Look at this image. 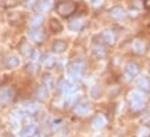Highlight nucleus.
<instances>
[{
  "label": "nucleus",
  "mask_w": 150,
  "mask_h": 137,
  "mask_svg": "<svg viewBox=\"0 0 150 137\" xmlns=\"http://www.w3.org/2000/svg\"><path fill=\"white\" fill-rule=\"evenodd\" d=\"M71 70H75V71H78V72H80V73H83V70H84V63L83 62H76L74 63V65H72V68Z\"/></svg>",
  "instance_id": "nucleus-26"
},
{
  "label": "nucleus",
  "mask_w": 150,
  "mask_h": 137,
  "mask_svg": "<svg viewBox=\"0 0 150 137\" xmlns=\"http://www.w3.org/2000/svg\"><path fill=\"white\" fill-rule=\"evenodd\" d=\"M110 14L114 20H117V21H121V20H125L126 16H127V13L123 8L121 7H114L110 11Z\"/></svg>",
  "instance_id": "nucleus-3"
},
{
  "label": "nucleus",
  "mask_w": 150,
  "mask_h": 137,
  "mask_svg": "<svg viewBox=\"0 0 150 137\" xmlns=\"http://www.w3.org/2000/svg\"><path fill=\"white\" fill-rule=\"evenodd\" d=\"M15 98V92L11 87H5L0 90V106L5 107L12 102Z\"/></svg>",
  "instance_id": "nucleus-2"
},
{
  "label": "nucleus",
  "mask_w": 150,
  "mask_h": 137,
  "mask_svg": "<svg viewBox=\"0 0 150 137\" xmlns=\"http://www.w3.org/2000/svg\"><path fill=\"white\" fill-rule=\"evenodd\" d=\"M56 9H57L59 15L67 18V16H70L75 13L76 4H74L72 1H62L56 6Z\"/></svg>",
  "instance_id": "nucleus-1"
},
{
  "label": "nucleus",
  "mask_w": 150,
  "mask_h": 137,
  "mask_svg": "<svg viewBox=\"0 0 150 137\" xmlns=\"http://www.w3.org/2000/svg\"><path fill=\"white\" fill-rule=\"evenodd\" d=\"M63 90H64V92L68 94V95H74L76 92H77V86H76L75 84H72V83H67L65 85H64V87H63Z\"/></svg>",
  "instance_id": "nucleus-17"
},
{
  "label": "nucleus",
  "mask_w": 150,
  "mask_h": 137,
  "mask_svg": "<svg viewBox=\"0 0 150 137\" xmlns=\"http://www.w3.org/2000/svg\"><path fill=\"white\" fill-rule=\"evenodd\" d=\"M139 137H150V128H148V127H142L139 130Z\"/></svg>",
  "instance_id": "nucleus-24"
},
{
  "label": "nucleus",
  "mask_w": 150,
  "mask_h": 137,
  "mask_svg": "<svg viewBox=\"0 0 150 137\" xmlns=\"http://www.w3.org/2000/svg\"><path fill=\"white\" fill-rule=\"evenodd\" d=\"M85 27V21L83 19H77L70 23V29L74 32H79Z\"/></svg>",
  "instance_id": "nucleus-10"
},
{
  "label": "nucleus",
  "mask_w": 150,
  "mask_h": 137,
  "mask_svg": "<svg viewBox=\"0 0 150 137\" xmlns=\"http://www.w3.org/2000/svg\"><path fill=\"white\" fill-rule=\"evenodd\" d=\"M90 112H91V106H90V103H80V105H77V107L75 108V113L78 114L79 116L87 115Z\"/></svg>",
  "instance_id": "nucleus-7"
},
{
  "label": "nucleus",
  "mask_w": 150,
  "mask_h": 137,
  "mask_svg": "<svg viewBox=\"0 0 150 137\" xmlns=\"http://www.w3.org/2000/svg\"><path fill=\"white\" fill-rule=\"evenodd\" d=\"M137 86L142 90V91H150V81L148 78H146V77H141V78H139V80H137Z\"/></svg>",
  "instance_id": "nucleus-11"
},
{
  "label": "nucleus",
  "mask_w": 150,
  "mask_h": 137,
  "mask_svg": "<svg viewBox=\"0 0 150 137\" xmlns=\"http://www.w3.org/2000/svg\"><path fill=\"white\" fill-rule=\"evenodd\" d=\"M103 4H104V0H93V6H94L96 8L100 7Z\"/></svg>",
  "instance_id": "nucleus-30"
},
{
  "label": "nucleus",
  "mask_w": 150,
  "mask_h": 137,
  "mask_svg": "<svg viewBox=\"0 0 150 137\" xmlns=\"http://www.w3.org/2000/svg\"><path fill=\"white\" fill-rule=\"evenodd\" d=\"M32 59H33V62H38V59H40V52H38V50H34L33 52H32Z\"/></svg>",
  "instance_id": "nucleus-29"
},
{
  "label": "nucleus",
  "mask_w": 150,
  "mask_h": 137,
  "mask_svg": "<svg viewBox=\"0 0 150 137\" xmlns=\"http://www.w3.org/2000/svg\"><path fill=\"white\" fill-rule=\"evenodd\" d=\"M29 37L32 38V41L41 43V42H43V40H44V34H43V32H41V30L36 29V30H33V32H30V34H29Z\"/></svg>",
  "instance_id": "nucleus-13"
},
{
  "label": "nucleus",
  "mask_w": 150,
  "mask_h": 137,
  "mask_svg": "<svg viewBox=\"0 0 150 137\" xmlns=\"http://www.w3.org/2000/svg\"><path fill=\"white\" fill-rule=\"evenodd\" d=\"M54 64H55V59H54L52 57H50V56L45 57V59H44V65H45V66H48V68H51Z\"/></svg>",
  "instance_id": "nucleus-27"
},
{
  "label": "nucleus",
  "mask_w": 150,
  "mask_h": 137,
  "mask_svg": "<svg viewBox=\"0 0 150 137\" xmlns=\"http://www.w3.org/2000/svg\"><path fill=\"white\" fill-rule=\"evenodd\" d=\"M140 72V68L137 64L135 63H128L126 65V76L129 78V79H133L134 77H136Z\"/></svg>",
  "instance_id": "nucleus-5"
},
{
  "label": "nucleus",
  "mask_w": 150,
  "mask_h": 137,
  "mask_svg": "<svg viewBox=\"0 0 150 137\" xmlns=\"http://www.w3.org/2000/svg\"><path fill=\"white\" fill-rule=\"evenodd\" d=\"M42 22H43V16L42 15H35L33 19H32V27H34V28H38V26H41L42 25Z\"/></svg>",
  "instance_id": "nucleus-22"
},
{
  "label": "nucleus",
  "mask_w": 150,
  "mask_h": 137,
  "mask_svg": "<svg viewBox=\"0 0 150 137\" xmlns=\"http://www.w3.org/2000/svg\"><path fill=\"white\" fill-rule=\"evenodd\" d=\"M106 124H107V120L105 119V116H104V115H98V116H96V117H94V120H93V122H92L93 128H94V129H97V130L103 129Z\"/></svg>",
  "instance_id": "nucleus-6"
},
{
  "label": "nucleus",
  "mask_w": 150,
  "mask_h": 137,
  "mask_svg": "<svg viewBox=\"0 0 150 137\" xmlns=\"http://www.w3.org/2000/svg\"><path fill=\"white\" fill-rule=\"evenodd\" d=\"M43 81L45 84V87H51L52 84H54V78L51 76H49V74H45L44 78H43Z\"/></svg>",
  "instance_id": "nucleus-25"
},
{
  "label": "nucleus",
  "mask_w": 150,
  "mask_h": 137,
  "mask_svg": "<svg viewBox=\"0 0 150 137\" xmlns=\"http://www.w3.org/2000/svg\"><path fill=\"white\" fill-rule=\"evenodd\" d=\"M133 50H134L136 54H139V55L144 54V52H146V44H144V42L141 41V40L134 41V43H133Z\"/></svg>",
  "instance_id": "nucleus-8"
},
{
  "label": "nucleus",
  "mask_w": 150,
  "mask_h": 137,
  "mask_svg": "<svg viewBox=\"0 0 150 137\" xmlns=\"http://www.w3.org/2000/svg\"><path fill=\"white\" fill-rule=\"evenodd\" d=\"M7 68H16L19 64H20V59L18 58V57H15V56H13V57H9L8 59H7Z\"/></svg>",
  "instance_id": "nucleus-19"
},
{
  "label": "nucleus",
  "mask_w": 150,
  "mask_h": 137,
  "mask_svg": "<svg viewBox=\"0 0 150 137\" xmlns=\"http://www.w3.org/2000/svg\"><path fill=\"white\" fill-rule=\"evenodd\" d=\"M38 109H40V107H38V105L30 103V105H26V106L22 108V112H23L25 114H27V115H33V114L38 113Z\"/></svg>",
  "instance_id": "nucleus-12"
},
{
  "label": "nucleus",
  "mask_w": 150,
  "mask_h": 137,
  "mask_svg": "<svg viewBox=\"0 0 150 137\" xmlns=\"http://www.w3.org/2000/svg\"><path fill=\"white\" fill-rule=\"evenodd\" d=\"M36 131H38L36 126L30 124V126L26 127V128L22 130V137H33L36 134Z\"/></svg>",
  "instance_id": "nucleus-14"
},
{
  "label": "nucleus",
  "mask_w": 150,
  "mask_h": 137,
  "mask_svg": "<svg viewBox=\"0 0 150 137\" xmlns=\"http://www.w3.org/2000/svg\"><path fill=\"white\" fill-rule=\"evenodd\" d=\"M48 94H49V92H48V88L45 86H42L38 90V97L41 100H45Z\"/></svg>",
  "instance_id": "nucleus-21"
},
{
  "label": "nucleus",
  "mask_w": 150,
  "mask_h": 137,
  "mask_svg": "<svg viewBox=\"0 0 150 137\" xmlns=\"http://www.w3.org/2000/svg\"><path fill=\"white\" fill-rule=\"evenodd\" d=\"M130 102H146V93L142 91H133L129 94Z\"/></svg>",
  "instance_id": "nucleus-4"
},
{
  "label": "nucleus",
  "mask_w": 150,
  "mask_h": 137,
  "mask_svg": "<svg viewBox=\"0 0 150 137\" xmlns=\"http://www.w3.org/2000/svg\"><path fill=\"white\" fill-rule=\"evenodd\" d=\"M101 36H103L105 43H107V44H110V45H113V44L115 43V41H116L115 34H114L113 32H111V30H106V32H104Z\"/></svg>",
  "instance_id": "nucleus-9"
},
{
  "label": "nucleus",
  "mask_w": 150,
  "mask_h": 137,
  "mask_svg": "<svg viewBox=\"0 0 150 137\" xmlns=\"http://www.w3.org/2000/svg\"><path fill=\"white\" fill-rule=\"evenodd\" d=\"M38 4V0H26L25 1V5L27 8H34Z\"/></svg>",
  "instance_id": "nucleus-28"
},
{
  "label": "nucleus",
  "mask_w": 150,
  "mask_h": 137,
  "mask_svg": "<svg viewBox=\"0 0 150 137\" xmlns=\"http://www.w3.org/2000/svg\"><path fill=\"white\" fill-rule=\"evenodd\" d=\"M93 54L98 58H104L106 56V51H105V49H104L103 45H96L94 49H93Z\"/></svg>",
  "instance_id": "nucleus-18"
},
{
  "label": "nucleus",
  "mask_w": 150,
  "mask_h": 137,
  "mask_svg": "<svg viewBox=\"0 0 150 137\" xmlns=\"http://www.w3.org/2000/svg\"><path fill=\"white\" fill-rule=\"evenodd\" d=\"M50 29H51V32H54V33H58V32H61V30L63 29V26L61 25V22H59L58 20L51 19V20H50Z\"/></svg>",
  "instance_id": "nucleus-16"
},
{
  "label": "nucleus",
  "mask_w": 150,
  "mask_h": 137,
  "mask_svg": "<svg viewBox=\"0 0 150 137\" xmlns=\"http://www.w3.org/2000/svg\"><path fill=\"white\" fill-rule=\"evenodd\" d=\"M67 43L64 42V41H56L55 43H54V45H52V49H54V51L55 52H58V54H61V52H63L64 50H67Z\"/></svg>",
  "instance_id": "nucleus-15"
},
{
  "label": "nucleus",
  "mask_w": 150,
  "mask_h": 137,
  "mask_svg": "<svg viewBox=\"0 0 150 137\" xmlns=\"http://www.w3.org/2000/svg\"><path fill=\"white\" fill-rule=\"evenodd\" d=\"M146 102H132V109L134 112H140L142 109H144Z\"/></svg>",
  "instance_id": "nucleus-23"
},
{
  "label": "nucleus",
  "mask_w": 150,
  "mask_h": 137,
  "mask_svg": "<svg viewBox=\"0 0 150 137\" xmlns=\"http://www.w3.org/2000/svg\"><path fill=\"white\" fill-rule=\"evenodd\" d=\"M51 6H52V0H42L40 4V9L42 12H47L51 8Z\"/></svg>",
  "instance_id": "nucleus-20"
}]
</instances>
